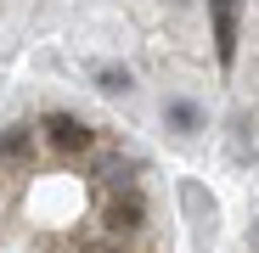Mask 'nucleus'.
Listing matches in <instances>:
<instances>
[{
	"mask_svg": "<svg viewBox=\"0 0 259 253\" xmlns=\"http://www.w3.org/2000/svg\"><path fill=\"white\" fill-rule=\"evenodd\" d=\"M0 253H158L136 175H23L0 135Z\"/></svg>",
	"mask_w": 259,
	"mask_h": 253,
	"instance_id": "nucleus-1",
	"label": "nucleus"
}]
</instances>
